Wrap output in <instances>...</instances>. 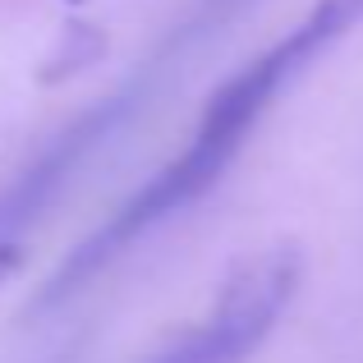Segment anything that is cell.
<instances>
[{"label": "cell", "mask_w": 363, "mask_h": 363, "mask_svg": "<svg viewBox=\"0 0 363 363\" xmlns=\"http://www.w3.org/2000/svg\"><path fill=\"white\" fill-rule=\"evenodd\" d=\"M294 290H299V253L290 244L244 253L221 281L212 313L166 350H157L147 363H244L276 331Z\"/></svg>", "instance_id": "obj_2"}, {"label": "cell", "mask_w": 363, "mask_h": 363, "mask_svg": "<svg viewBox=\"0 0 363 363\" xmlns=\"http://www.w3.org/2000/svg\"><path fill=\"white\" fill-rule=\"evenodd\" d=\"M74 5H79V0H74Z\"/></svg>", "instance_id": "obj_4"}, {"label": "cell", "mask_w": 363, "mask_h": 363, "mask_svg": "<svg viewBox=\"0 0 363 363\" xmlns=\"http://www.w3.org/2000/svg\"><path fill=\"white\" fill-rule=\"evenodd\" d=\"M18 267H23V248L18 244H0V285H5Z\"/></svg>", "instance_id": "obj_3"}, {"label": "cell", "mask_w": 363, "mask_h": 363, "mask_svg": "<svg viewBox=\"0 0 363 363\" xmlns=\"http://www.w3.org/2000/svg\"><path fill=\"white\" fill-rule=\"evenodd\" d=\"M359 23H363V0H318L294 33H285L272 51H262L257 60H248L240 74H230V79L207 97L189 147L179 152L175 161H166L143 189H133L79 248H69V257L55 267L51 281L37 294V313L74 299L92 276H101L111 262H120L138 240H147L157 225H166L170 216H179L184 207H194L198 198L230 170V161L240 157L244 138L253 133V124L267 116V106L281 97L285 83H294L322 51H331V46H336L340 37H350Z\"/></svg>", "instance_id": "obj_1"}]
</instances>
